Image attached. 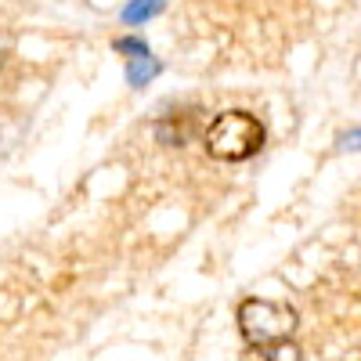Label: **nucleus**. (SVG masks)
Masks as SVG:
<instances>
[{"instance_id":"obj_1","label":"nucleus","mask_w":361,"mask_h":361,"mask_svg":"<svg viewBox=\"0 0 361 361\" xmlns=\"http://www.w3.org/2000/svg\"><path fill=\"white\" fill-rule=\"evenodd\" d=\"M238 333H243L246 347H253L260 357L275 347H286L296 333V311L286 300H264V296H250L238 304Z\"/></svg>"},{"instance_id":"obj_2","label":"nucleus","mask_w":361,"mask_h":361,"mask_svg":"<svg viewBox=\"0 0 361 361\" xmlns=\"http://www.w3.org/2000/svg\"><path fill=\"white\" fill-rule=\"evenodd\" d=\"M264 141H267L264 123L253 112H243V109H228V112L214 116L202 134L206 152L221 163H246V159L260 156Z\"/></svg>"},{"instance_id":"obj_3","label":"nucleus","mask_w":361,"mask_h":361,"mask_svg":"<svg viewBox=\"0 0 361 361\" xmlns=\"http://www.w3.org/2000/svg\"><path fill=\"white\" fill-rule=\"evenodd\" d=\"M199 112L195 109H188V112H170V116H163L159 123H156V134H159V141L163 145H173V148H180V145H188L195 134H199V119H195Z\"/></svg>"},{"instance_id":"obj_4","label":"nucleus","mask_w":361,"mask_h":361,"mask_svg":"<svg viewBox=\"0 0 361 361\" xmlns=\"http://www.w3.org/2000/svg\"><path fill=\"white\" fill-rule=\"evenodd\" d=\"M4 66H8V40L0 37V69H4Z\"/></svg>"}]
</instances>
